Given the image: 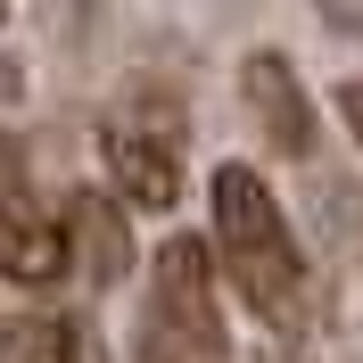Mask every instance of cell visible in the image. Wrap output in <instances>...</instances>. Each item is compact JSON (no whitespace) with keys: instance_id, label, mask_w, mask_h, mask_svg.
<instances>
[{"instance_id":"cell-1","label":"cell","mask_w":363,"mask_h":363,"mask_svg":"<svg viewBox=\"0 0 363 363\" xmlns=\"http://www.w3.org/2000/svg\"><path fill=\"white\" fill-rule=\"evenodd\" d=\"M215 256H223L231 289L256 322H272L281 339L306 330L314 314V281H306V256L289 240V215L264 190V174L248 165H215Z\"/></svg>"},{"instance_id":"cell-2","label":"cell","mask_w":363,"mask_h":363,"mask_svg":"<svg viewBox=\"0 0 363 363\" xmlns=\"http://www.w3.org/2000/svg\"><path fill=\"white\" fill-rule=\"evenodd\" d=\"M140 363H231L223 314H215V248L174 231L149 264V322H140Z\"/></svg>"},{"instance_id":"cell-3","label":"cell","mask_w":363,"mask_h":363,"mask_svg":"<svg viewBox=\"0 0 363 363\" xmlns=\"http://www.w3.org/2000/svg\"><path fill=\"white\" fill-rule=\"evenodd\" d=\"M0 272L17 281V289H50V281H67L74 272V231L67 215H50L33 190H0Z\"/></svg>"},{"instance_id":"cell-4","label":"cell","mask_w":363,"mask_h":363,"mask_svg":"<svg viewBox=\"0 0 363 363\" xmlns=\"http://www.w3.org/2000/svg\"><path fill=\"white\" fill-rule=\"evenodd\" d=\"M99 165H108V182L124 190V206L165 215V206L182 199V149L157 124H99Z\"/></svg>"},{"instance_id":"cell-5","label":"cell","mask_w":363,"mask_h":363,"mask_svg":"<svg viewBox=\"0 0 363 363\" xmlns=\"http://www.w3.org/2000/svg\"><path fill=\"white\" fill-rule=\"evenodd\" d=\"M240 99H248V116L264 124V140L281 157H306L314 149V99H306V83H297V67L281 50H256L248 67H240Z\"/></svg>"},{"instance_id":"cell-6","label":"cell","mask_w":363,"mask_h":363,"mask_svg":"<svg viewBox=\"0 0 363 363\" xmlns=\"http://www.w3.org/2000/svg\"><path fill=\"white\" fill-rule=\"evenodd\" d=\"M67 231H74V272L116 289L124 272H133V223H124V206L108 190H74L67 199Z\"/></svg>"},{"instance_id":"cell-7","label":"cell","mask_w":363,"mask_h":363,"mask_svg":"<svg viewBox=\"0 0 363 363\" xmlns=\"http://www.w3.org/2000/svg\"><path fill=\"white\" fill-rule=\"evenodd\" d=\"M0 363H108V347L83 314H9L0 322Z\"/></svg>"},{"instance_id":"cell-8","label":"cell","mask_w":363,"mask_h":363,"mask_svg":"<svg viewBox=\"0 0 363 363\" xmlns=\"http://www.w3.org/2000/svg\"><path fill=\"white\" fill-rule=\"evenodd\" d=\"M17 182H25V149L0 133V190H17Z\"/></svg>"},{"instance_id":"cell-9","label":"cell","mask_w":363,"mask_h":363,"mask_svg":"<svg viewBox=\"0 0 363 363\" xmlns=\"http://www.w3.org/2000/svg\"><path fill=\"white\" fill-rule=\"evenodd\" d=\"M339 116H347V133L363 140V83H339Z\"/></svg>"}]
</instances>
